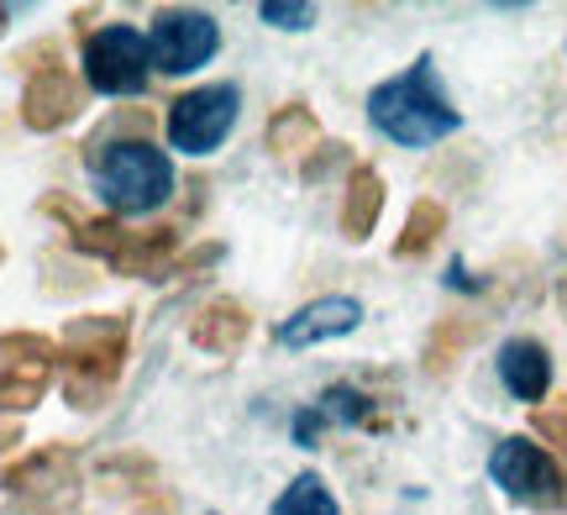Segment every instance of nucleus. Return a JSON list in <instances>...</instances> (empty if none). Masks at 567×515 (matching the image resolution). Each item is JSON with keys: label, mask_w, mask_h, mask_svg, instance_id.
<instances>
[{"label": "nucleus", "mask_w": 567, "mask_h": 515, "mask_svg": "<svg viewBox=\"0 0 567 515\" xmlns=\"http://www.w3.org/2000/svg\"><path fill=\"white\" fill-rule=\"evenodd\" d=\"M0 264H6V248H0Z\"/></svg>", "instance_id": "2f4dec72"}, {"label": "nucleus", "mask_w": 567, "mask_h": 515, "mask_svg": "<svg viewBox=\"0 0 567 515\" xmlns=\"http://www.w3.org/2000/svg\"><path fill=\"white\" fill-rule=\"evenodd\" d=\"M478 331H484V321H473V316H442V321L431 327V337H425V352H421L425 373H431V379H446V373L457 369V358L478 342Z\"/></svg>", "instance_id": "dca6fc26"}, {"label": "nucleus", "mask_w": 567, "mask_h": 515, "mask_svg": "<svg viewBox=\"0 0 567 515\" xmlns=\"http://www.w3.org/2000/svg\"><path fill=\"white\" fill-rule=\"evenodd\" d=\"M174 258H179V227H153V231H132L122 258L111 268L132 274V279H163Z\"/></svg>", "instance_id": "2eb2a0df"}, {"label": "nucleus", "mask_w": 567, "mask_h": 515, "mask_svg": "<svg viewBox=\"0 0 567 515\" xmlns=\"http://www.w3.org/2000/svg\"><path fill=\"white\" fill-rule=\"evenodd\" d=\"M252 337V310L243 300H231V295H210L200 310H195V321H189V342L210 358H231V352H243V342Z\"/></svg>", "instance_id": "9b49d317"}, {"label": "nucleus", "mask_w": 567, "mask_h": 515, "mask_svg": "<svg viewBox=\"0 0 567 515\" xmlns=\"http://www.w3.org/2000/svg\"><path fill=\"white\" fill-rule=\"evenodd\" d=\"M237 111H243V90L237 84H200V90H184L179 101L168 105V147L179 153H216V147L231 137L237 126Z\"/></svg>", "instance_id": "20e7f679"}, {"label": "nucleus", "mask_w": 567, "mask_h": 515, "mask_svg": "<svg viewBox=\"0 0 567 515\" xmlns=\"http://www.w3.org/2000/svg\"><path fill=\"white\" fill-rule=\"evenodd\" d=\"M321 411H300L295 415V442H305V447H316V432H321Z\"/></svg>", "instance_id": "c85d7f7f"}, {"label": "nucleus", "mask_w": 567, "mask_h": 515, "mask_svg": "<svg viewBox=\"0 0 567 515\" xmlns=\"http://www.w3.org/2000/svg\"><path fill=\"white\" fill-rule=\"evenodd\" d=\"M126 237H132V231H126L116 216H80V222L69 227V243H74L80 253H90V258H105V264L122 258Z\"/></svg>", "instance_id": "a211bd4d"}, {"label": "nucleus", "mask_w": 567, "mask_h": 515, "mask_svg": "<svg viewBox=\"0 0 567 515\" xmlns=\"http://www.w3.org/2000/svg\"><path fill=\"white\" fill-rule=\"evenodd\" d=\"M126 348H132V321H126V310L74 316V321L63 327V342H59L69 373L95 379V384H111V390H116V379H122Z\"/></svg>", "instance_id": "39448f33"}, {"label": "nucleus", "mask_w": 567, "mask_h": 515, "mask_svg": "<svg viewBox=\"0 0 567 515\" xmlns=\"http://www.w3.org/2000/svg\"><path fill=\"white\" fill-rule=\"evenodd\" d=\"M90 84L74 80L69 69H48V74H32L27 90H21V126H32V132H63V126L74 122L84 111V95Z\"/></svg>", "instance_id": "1a4fd4ad"}, {"label": "nucleus", "mask_w": 567, "mask_h": 515, "mask_svg": "<svg viewBox=\"0 0 567 515\" xmlns=\"http://www.w3.org/2000/svg\"><path fill=\"white\" fill-rule=\"evenodd\" d=\"M442 231H446V206L431 200V195H421L405 216V231L394 237V258H425V253L442 243Z\"/></svg>", "instance_id": "f3484780"}, {"label": "nucleus", "mask_w": 567, "mask_h": 515, "mask_svg": "<svg viewBox=\"0 0 567 515\" xmlns=\"http://www.w3.org/2000/svg\"><path fill=\"white\" fill-rule=\"evenodd\" d=\"M264 147L274 158H300L305 164V158L321 147V116L305 101H284L264 126Z\"/></svg>", "instance_id": "4468645a"}, {"label": "nucleus", "mask_w": 567, "mask_h": 515, "mask_svg": "<svg viewBox=\"0 0 567 515\" xmlns=\"http://www.w3.org/2000/svg\"><path fill=\"white\" fill-rule=\"evenodd\" d=\"M274 515H342V511H337V495L326 490L321 474H300L284 484V495L274 499Z\"/></svg>", "instance_id": "6ab92c4d"}, {"label": "nucleus", "mask_w": 567, "mask_h": 515, "mask_svg": "<svg viewBox=\"0 0 567 515\" xmlns=\"http://www.w3.org/2000/svg\"><path fill=\"white\" fill-rule=\"evenodd\" d=\"M42 394H48V369H11V373H0V415L38 411Z\"/></svg>", "instance_id": "aec40b11"}, {"label": "nucleus", "mask_w": 567, "mask_h": 515, "mask_svg": "<svg viewBox=\"0 0 567 515\" xmlns=\"http://www.w3.org/2000/svg\"><path fill=\"white\" fill-rule=\"evenodd\" d=\"M316 411H321L326 421H342V426H363L373 405H368V394H358L352 384H331V390L321 394V405H316Z\"/></svg>", "instance_id": "4be33fe9"}, {"label": "nucleus", "mask_w": 567, "mask_h": 515, "mask_svg": "<svg viewBox=\"0 0 567 515\" xmlns=\"http://www.w3.org/2000/svg\"><path fill=\"white\" fill-rule=\"evenodd\" d=\"M530 432L567 453V394H551V400H542V405L530 411Z\"/></svg>", "instance_id": "5701e85b"}, {"label": "nucleus", "mask_w": 567, "mask_h": 515, "mask_svg": "<svg viewBox=\"0 0 567 515\" xmlns=\"http://www.w3.org/2000/svg\"><path fill=\"white\" fill-rule=\"evenodd\" d=\"M63 394H69V405H74V411H101L105 400H111V384H95V379L69 373V379H63Z\"/></svg>", "instance_id": "a878e982"}, {"label": "nucleus", "mask_w": 567, "mask_h": 515, "mask_svg": "<svg viewBox=\"0 0 567 515\" xmlns=\"http://www.w3.org/2000/svg\"><path fill=\"white\" fill-rule=\"evenodd\" d=\"M0 484L17 499H32L38 511L53 515L63 499L74 495V484H80V457L69 453L63 442H48V447H32L27 457H17Z\"/></svg>", "instance_id": "6e6552de"}, {"label": "nucleus", "mask_w": 567, "mask_h": 515, "mask_svg": "<svg viewBox=\"0 0 567 515\" xmlns=\"http://www.w3.org/2000/svg\"><path fill=\"white\" fill-rule=\"evenodd\" d=\"M17 442H21V426H17V421H6V415H0V453H11Z\"/></svg>", "instance_id": "c756f323"}, {"label": "nucleus", "mask_w": 567, "mask_h": 515, "mask_svg": "<svg viewBox=\"0 0 567 515\" xmlns=\"http://www.w3.org/2000/svg\"><path fill=\"white\" fill-rule=\"evenodd\" d=\"M368 122L400 147H436L442 137H452L463 126V116H457V105L446 101L436 63L421 53L405 74L368 90Z\"/></svg>", "instance_id": "f257e3e1"}, {"label": "nucleus", "mask_w": 567, "mask_h": 515, "mask_svg": "<svg viewBox=\"0 0 567 515\" xmlns=\"http://www.w3.org/2000/svg\"><path fill=\"white\" fill-rule=\"evenodd\" d=\"M221 243H205V248H195V253H179L174 264H168V274H195V268H210V264H221Z\"/></svg>", "instance_id": "cd10ccee"}, {"label": "nucleus", "mask_w": 567, "mask_h": 515, "mask_svg": "<svg viewBox=\"0 0 567 515\" xmlns=\"http://www.w3.org/2000/svg\"><path fill=\"white\" fill-rule=\"evenodd\" d=\"M358 321H363V306L352 295H326V300H310L295 316H284L279 348L300 352V348H316V342H337L347 331H358Z\"/></svg>", "instance_id": "9d476101"}, {"label": "nucleus", "mask_w": 567, "mask_h": 515, "mask_svg": "<svg viewBox=\"0 0 567 515\" xmlns=\"http://www.w3.org/2000/svg\"><path fill=\"white\" fill-rule=\"evenodd\" d=\"M153 74V48L137 27L111 21L101 32L84 38V84L101 95H142Z\"/></svg>", "instance_id": "7ed1b4c3"}, {"label": "nucleus", "mask_w": 567, "mask_h": 515, "mask_svg": "<svg viewBox=\"0 0 567 515\" xmlns=\"http://www.w3.org/2000/svg\"><path fill=\"white\" fill-rule=\"evenodd\" d=\"M488 478L515 505H567V474L557 468V457L542 442H530V436H505L488 453Z\"/></svg>", "instance_id": "423d86ee"}, {"label": "nucleus", "mask_w": 567, "mask_h": 515, "mask_svg": "<svg viewBox=\"0 0 567 515\" xmlns=\"http://www.w3.org/2000/svg\"><path fill=\"white\" fill-rule=\"evenodd\" d=\"M6 17H11V11H6V6H0V32H6Z\"/></svg>", "instance_id": "7c9ffc66"}, {"label": "nucleus", "mask_w": 567, "mask_h": 515, "mask_svg": "<svg viewBox=\"0 0 567 515\" xmlns=\"http://www.w3.org/2000/svg\"><path fill=\"white\" fill-rule=\"evenodd\" d=\"M342 164H347V143H321L300 164V179H305V185H321L326 174H331V168H342Z\"/></svg>", "instance_id": "393cba45"}, {"label": "nucleus", "mask_w": 567, "mask_h": 515, "mask_svg": "<svg viewBox=\"0 0 567 515\" xmlns=\"http://www.w3.org/2000/svg\"><path fill=\"white\" fill-rule=\"evenodd\" d=\"M147 48H153V63L163 74H189L221 53V21L210 11H195V6H168L153 17Z\"/></svg>", "instance_id": "0eeeda50"}, {"label": "nucleus", "mask_w": 567, "mask_h": 515, "mask_svg": "<svg viewBox=\"0 0 567 515\" xmlns=\"http://www.w3.org/2000/svg\"><path fill=\"white\" fill-rule=\"evenodd\" d=\"M84 164H90V179L101 189V200L111 206V216H147V210H158L168 195H174V164H168V153L158 143H147V137H126L116 147H95V153H84Z\"/></svg>", "instance_id": "f03ea898"}, {"label": "nucleus", "mask_w": 567, "mask_h": 515, "mask_svg": "<svg viewBox=\"0 0 567 515\" xmlns=\"http://www.w3.org/2000/svg\"><path fill=\"white\" fill-rule=\"evenodd\" d=\"M48 59H59V42L53 38H42V42H32L27 53H17V69L32 80V74H48V69H59V63H48Z\"/></svg>", "instance_id": "bb28decb"}, {"label": "nucleus", "mask_w": 567, "mask_h": 515, "mask_svg": "<svg viewBox=\"0 0 567 515\" xmlns=\"http://www.w3.org/2000/svg\"><path fill=\"white\" fill-rule=\"evenodd\" d=\"M499 384L536 411L551 390V352L536 337H509L505 348H499Z\"/></svg>", "instance_id": "f8f14e48"}, {"label": "nucleus", "mask_w": 567, "mask_h": 515, "mask_svg": "<svg viewBox=\"0 0 567 515\" xmlns=\"http://www.w3.org/2000/svg\"><path fill=\"white\" fill-rule=\"evenodd\" d=\"M0 358H17L27 369H48V363L59 358V342L42 337V331H6V337H0Z\"/></svg>", "instance_id": "412c9836"}, {"label": "nucleus", "mask_w": 567, "mask_h": 515, "mask_svg": "<svg viewBox=\"0 0 567 515\" xmlns=\"http://www.w3.org/2000/svg\"><path fill=\"white\" fill-rule=\"evenodd\" d=\"M384 200H389V185L384 174L373 164H352L347 168V189H342V216H337V227H342L347 243H368L373 227H379V216H384Z\"/></svg>", "instance_id": "ddd939ff"}, {"label": "nucleus", "mask_w": 567, "mask_h": 515, "mask_svg": "<svg viewBox=\"0 0 567 515\" xmlns=\"http://www.w3.org/2000/svg\"><path fill=\"white\" fill-rule=\"evenodd\" d=\"M258 17H264L268 27H279V32H305V27L316 21V6H305V0H264Z\"/></svg>", "instance_id": "b1692460"}]
</instances>
